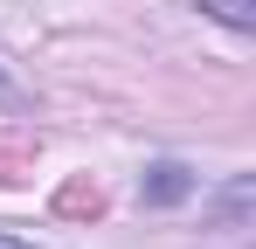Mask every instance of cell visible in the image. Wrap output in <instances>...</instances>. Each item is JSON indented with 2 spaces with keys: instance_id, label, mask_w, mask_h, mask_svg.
I'll return each mask as SVG.
<instances>
[{
  "instance_id": "cell-1",
  "label": "cell",
  "mask_w": 256,
  "mask_h": 249,
  "mask_svg": "<svg viewBox=\"0 0 256 249\" xmlns=\"http://www.w3.org/2000/svg\"><path fill=\"white\" fill-rule=\"evenodd\" d=\"M194 194V173L180 160H160V166H146V180H138V201L146 208H173V201H187Z\"/></svg>"
},
{
  "instance_id": "cell-2",
  "label": "cell",
  "mask_w": 256,
  "mask_h": 249,
  "mask_svg": "<svg viewBox=\"0 0 256 249\" xmlns=\"http://www.w3.org/2000/svg\"><path fill=\"white\" fill-rule=\"evenodd\" d=\"M201 14L222 21V28H236V35H250V28H256V0H201Z\"/></svg>"
},
{
  "instance_id": "cell-3",
  "label": "cell",
  "mask_w": 256,
  "mask_h": 249,
  "mask_svg": "<svg viewBox=\"0 0 256 249\" xmlns=\"http://www.w3.org/2000/svg\"><path fill=\"white\" fill-rule=\"evenodd\" d=\"M0 111H21V90H14V76L0 70Z\"/></svg>"
},
{
  "instance_id": "cell-4",
  "label": "cell",
  "mask_w": 256,
  "mask_h": 249,
  "mask_svg": "<svg viewBox=\"0 0 256 249\" xmlns=\"http://www.w3.org/2000/svg\"><path fill=\"white\" fill-rule=\"evenodd\" d=\"M0 249H35V242H21V236H7V228H0Z\"/></svg>"
}]
</instances>
